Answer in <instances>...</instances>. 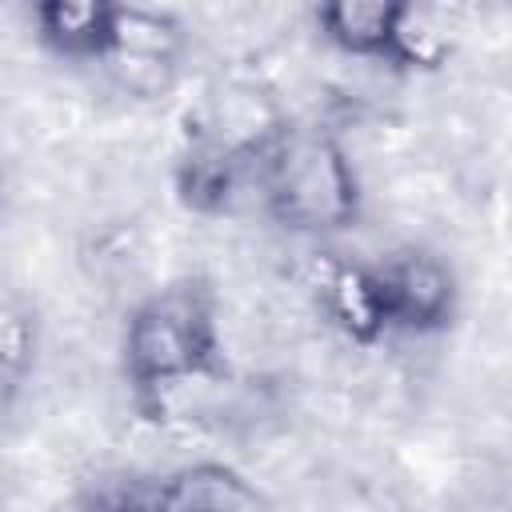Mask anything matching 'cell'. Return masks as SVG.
<instances>
[{
	"label": "cell",
	"mask_w": 512,
	"mask_h": 512,
	"mask_svg": "<svg viewBox=\"0 0 512 512\" xmlns=\"http://www.w3.org/2000/svg\"><path fill=\"white\" fill-rule=\"evenodd\" d=\"M120 372L144 412L188 384L224 380L220 296L204 276H176L128 308L120 332Z\"/></svg>",
	"instance_id": "cell-1"
},
{
	"label": "cell",
	"mask_w": 512,
	"mask_h": 512,
	"mask_svg": "<svg viewBox=\"0 0 512 512\" xmlns=\"http://www.w3.org/2000/svg\"><path fill=\"white\" fill-rule=\"evenodd\" d=\"M264 212L296 236H340L364 216V184L332 128H288L256 172Z\"/></svg>",
	"instance_id": "cell-2"
},
{
	"label": "cell",
	"mask_w": 512,
	"mask_h": 512,
	"mask_svg": "<svg viewBox=\"0 0 512 512\" xmlns=\"http://www.w3.org/2000/svg\"><path fill=\"white\" fill-rule=\"evenodd\" d=\"M372 272H376L388 336L428 340L456 324L464 288L448 256L408 244L388 252L384 260H372Z\"/></svg>",
	"instance_id": "cell-3"
},
{
	"label": "cell",
	"mask_w": 512,
	"mask_h": 512,
	"mask_svg": "<svg viewBox=\"0 0 512 512\" xmlns=\"http://www.w3.org/2000/svg\"><path fill=\"white\" fill-rule=\"evenodd\" d=\"M192 128L208 144L224 148L228 156H236L260 172L268 152L288 136L292 116H288L284 100L276 96V88H268L264 80H252V76H232L208 92L204 112Z\"/></svg>",
	"instance_id": "cell-4"
},
{
	"label": "cell",
	"mask_w": 512,
	"mask_h": 512,
	"mask_svg": "<svg viewBox=\"0 0 512 512\" xmlns=\"http://www.w3.org/2000/svg\"><path fill=\"white\" fill-rule=\"evenodd\" d=\"M316 308L320 320L352 348H376L388 340L372 260H324L316 280Z\"/></svg>",
	"instance_id": "cell-5"
},
{
	"label": "cell",
	"mask_w": 512,
	"mask_h": 512,
	"mask_svg": "<svg viewBox=\"0 0 512 512\" xmlns=\"http://www.w3.org/2000/svg\"><path fill=\"white\" fill-rule=\"evenodd\" d=\"M156 512H272L268 492L228 460H192L152 484Z\"/></svg>",
	"instance_id": "cell-6"
},
{
	"label": "cell",
	"mask_w": 512,
	"mask_h": 512,
	"mask_svg": "<svg viewBox=\"0 0 512 512\" xmlns=\"http://www.w3.org/2000/svg\"><path fill=\"white\" fill-rule=\"evenodd\" d=\"M396 20L400 0H336L312 12V24L332 52L380 68L396 64Z\"/></svg>",
	"instance_id": "cell-7"
},
{
	"label": "cell",
	"mask_w": 512,
	"mask_h": 512,
	"mask_svg": "<svg viewBox=\"0 0 512 512\" xmlns=\"http://www.w3.org/2000/svg\"><path fill=\"white\" fill-rule=\"evenodd\" d=\"M256 184V168L228 156L224 148L208 144L204 136H188V144L180 148L176 164H172V188L176 200L196 212V216H220L236 204V196Z\"/></svg>",
	"instance_id": "cell-8"
},
{
	"label": "cell",
	"mask_w": 512,
	"mask_h": 512,
	"mask_svg": "<svg viewBox=\"0 0 512 512\" xmlns=\"http://www.w3.org/2000/svg\"><path fill=\"white\" fill-rule=\"evenodd\" d=\"M32 36L44 52L68 64H104L108 60V0H44L28 12Z\"/></svg>",
	"instance_id": "cell-9"
},
{
	"label": "cell",
	"mask_w": 512,
	"mask_h": 512,
	"mask_svg": "<svg viewBox=\"0 0 512 512\" xmlns=\"http://www.w3.org/2000/svg\"><path fill=\"white\" fill-rule=\"evenodd\" d=\"M184 24L148 4H112L108 24V60H152V64H180L184 56ZM104 60V64H108Z\"/></svg>",
	"instance_id": "cell-10"
},
{
	"label": "cell",
	"mask_w": 512,
	"mask_h": 512,
	"mask_svg": "<svg viewBox=\"0 0 512 512\" xmlns=\"http://www.w3.org/2000/svg\"><path fill=\"white\" fill-rule=\"evenodd\" d=\"M40 356V320L16 292H0V384H16Z\"/></svg>",
	"instance_id": "cell-11"
},
{
	"label": "cell",
	"mask_w": 512,
	"mask_h": 512,
	"mask_svg": "<svg viewBox=\"0 0 512 512\" xmlns=\"http://www.w3.org/2000/svg\"><path fill=\"white\" fill-rule=\"evenodd\" d=\"M84 512H156V504H152V484L144 488V484H100L92 496H88V504H84Z\"/></svg>",
	"instance_id": "cell-12"
}]
</instances>
